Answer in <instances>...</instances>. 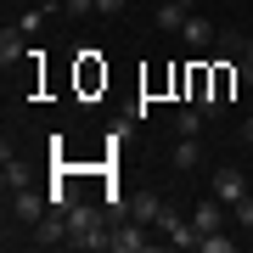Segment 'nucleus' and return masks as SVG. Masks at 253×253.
<instances>
[{"mask_svg":"<svg viewBox=\"0 0 253 253\" xmlns=\"http://www.w3.org/2000/svg\"><path fill=\"white\" fill-rule=\"evenodd\" d=\"M236 79H242L248 90H253V62H236Z\"/></svg>","mask_w":253,"mask_h":253,"instance_id":"6ab92c4d","label":"nucleus"},{"mask_svg":"<svg viewBox=\"0 0 253 253\" xmlns=\"http://www.w3.org/2000/svg\"><path fill=\"white\" fill-rule=\"evenodd\" d=\"M124 6H129V0H96V11H101V17H118Z\"/></svg>","mask_w":253,"mask_h":253,"instance_id":"f3484780","label":"nucleus"},{"mask_svg":"<svg viewBox=\"0 0 253 253\" xmlns=\"http://www.w3.org/2000/svg\"><path fill=\"white\" fill-rule=\"evenodd\" d=\"M0 62H23V28H6V34H0Z\"/></svg>","mask_w":253,"mask_h":253,"instance_id":"9b49d317","label":"nucleus"},{"mask_svg":"<svg viewBox=\"0 0 253 253\" xmlns=\"http://www.w3.org/2000/svg\"><path fill=\"white\" fill-rule=\"evenodd\" d=\"M214 197L225 203V208H236V203L248 197V174L236 169V163H225V169H214Z\"/></svg>","mask_w":253,"mask_h":253,"instance_id":"f03ea898","label":"nucleus"},{"mask_svg":"<svg viewBox=\"0 0 253 253\" xmlns=\"http://www.w3.org/2000/svg\"><path fill=\"white\" fill-rule=\"evenodd\" d=\"M236 225H248V231H253V191H248L242 203H236Z\"/></svg>","mask_w":253,"mask_h":253,"instance_id":"dca6fc26","label":"nucleus"},{"mask_svg":"<svg viewBox=\"0 0 253 253\" xmlns=\"http://www.w3.org/2000/svg\"><path fill=\"white\" fill-rule=\"evenodd\" d=\"M180 40H186L191 51H203V45H214V40H219V28L208 23V17H197V11H191V17L180 23Z\"/></svg>","mask_w":253,"mask_h":253,"instance_id":"39448f33","label":"nucleus"},{"mask_svg":"<svg viewBox=\"0 0 253 253\" xmlns=\"http://www.w3.org/2000/svg\"><path fill=\"white\" fill-rule=\"evenodd\" d=\"M0 180H6V191H17V186H28V169L17 158H11V146H6V158H0Z\"/></svg>","mask_w":253,"mask_h":253,"instance_id":"1a4fd4ad","label":"nucleus"},{"mask_svg":"<svg viewBox=\"0 0 253 253\" xmlns=\"http://www.w3.org/2000/svg\"><path fill=\"white\" fill-rule=\"evenodd\" d=\"M141 248H146L141 219H135V225H124V231H113V253H141Z\"/></svg>","mask_w":253,"mask_h":253,"instance_id":"6e6552de","label":"nucleus"},{"mask_svg":"<svg viewBox=\"0 0 253 253\" xmlns=\"http://www.w3.org/2000/svg\"><path fill=\"white\" fill-rule=\"evenodd\" d=\"M68 236H73V225H68L62 208H51V214L34 225V242H40V248H56V242H68Z\"/></svg>","mask_w":253,"mask_h":253,"instance_id":"7ed1b4c3","label":"nucleus"},{"mask_svg":"<svg viewBox=\"0 0 253 253\" xmlns=\"http://www.w3.org/2000/svg\"><path fill=\"white\" fill-rule=\"evenodd\" d=\"M197 248H203V253H231L236 242H231V236H219V231H208V236H203V242H197Z\"/></svg>","mask_w":253,"mask_h":253,"instance_id":"4468645a","label":"nucleus"},{"mask_svg":"<svg viewBox=\"0 0 253 253\" xmlns=\"http://www.w3.org/2000/svg\"><path fill=\"white\" fill-rule=\"evenodd\" d=\"M51 208H62V214H68V208H73V191H68L62 180H56V186H51Z\"/></svg>","mask_w":253,"mask_h":253,"instance_id":"2eb2a0df","label":"nucleus"},{"mask_svg":"<svg viewBox=\"0 0 253 253\" xmlns=\"http://www.w3.org/2000/svg\"><path fill=\"white\" fill-rule=\"evenodd\" d=\"M6 208L23 219V225H40L45 219V208H51V191H34V186H17V191H6Z\"/></svg>","mask_w":253,"mask_h":253,"instance_id":"f257e3e1","label":"nucleus"},{"mask_svg":"<svg viewBox=\"0 0 253 253\" xmlns=\"http://www.w3.org/2000/svg\"><path fill=\"white\" fill-rule=\"evenodd\" d=\"M242 146H253V118H248V124H242Z\"/></svg>","mask_w":253,"mask_h":253,"instance_id":"aec40b11","label":"nucleus"},{"mask_svg":"<svg viewBox=\"0 0 253 253\" xmlns=\"http://www.w3.org/2000/svg\"><path fill=\"white\" fill-rule=\"evenodd\" d=\"M225 56H242V45H248V34H236V28H219V40H214Z\"/></svg>","mask_w":253,"mask_h":253,"instance_id":"ddd939ff","label":"nucleus"},{"mask_svg":"<svg viewBox=\"0 0 253 253\" xmlns=\"http://www.w3.org/2000/svg\"><path fill=\"white\" fill-rule=\"evenodd\" d=\"M191 225H197V236L219 231V225H225V203H219V197H203L197 208H191Z\"/></svg>","mask_w":253,"mask_h":253,"instance_id":"20e7f679","label":"nucleus"},{"mask_svg":"<svg viewBox=\"0 0 253 253\" xmlns=\"http://www.w3.org/2000/svg\"><path fill=\"white\" fill-rule=\"evenodd\" d=\"M152 17H158V28H169V34H180V23L191 17V6H180V0H163V6L152 11Z\"/></svg>","mask_w":253,"mask_h":253,"instance_id":"0eeeda50","label":"nucleus"},{"mask_svg":"<svg viewBox=\"0 0 253 253\" xmlns=\"http://www.w3.org/2000/svg\"><path fill=\"white\" fill-rule=\"evenodd\" d=\"M174 129H180V135H197L203 129V107H180L174 113Z\"/></svg>","mask_w":253,"mask_h":253,"instance_id":"f8f14e48","label":"nucleus"},{"mask_svg":"<svg viewBox=\"0 0 253 253\" xmlns=\"http://www.w3.org/2000/svg\"><path fill=\"white\" fill-rule=\"evenodd\" d=\"M158 214H163V197H158V191H141V197L129 203V219H141V225H158Z\"/></svg>","mask_w":253,"mask_h":253,"instance_id":"423d86ee","label":"nucleus"},{"mask_svg":"<svg viewBox=\"0 0 253 253\" xmlns=\"http://www.w3.org/2000/svg\"><path fill=\"white\" fill-rule=\"evenodd\" d=\"M180 6H197V0H180Z\"/></svg>","mask_w":253,"mask_h":253,"instance_id":"4be33fe9","label":"nucleus"},{"mask_svg":"<svg viewBox=\"0 0 253 253\" xmlns=\"http://www.w3.org/2000/svg\"><path fill=\"white\" fill-rule=\"evenodd\" d=\"M197 163H203V146H197V135H186L180 146H174V169L186 174V169H197Z\"/></svg>","mask_w":253,"mask_h":253,"instance_id":"9d476101","label":"nucleus"},{"mask_svg":"<svg viewBox=\"0 0 253 253\" xmlns=\"http://www.w3.org/2000/svg\"><path fill=\"white\" fill-rule=\"evenodd\" d=\"M62 11H73V17H84V11H96V0H62Z\"/></svg>","mask_w":253,"mask_h":253,"instance_id":"a211bd4d","label":"nucleus"},{"mask_svg":"<svg viewBox=\"0 0 253 253\" xmlns=\"http://www.w3.org/2000/svg\"><path fill=\"white\" fill-rule=\"evenodd\" d=\"M242 62H253V34H248V45H242Z\"/></svg>","mask_w":253,"mask_h":253,"instance_id":"412c9836","label":"nucleus"}]
</instances>
